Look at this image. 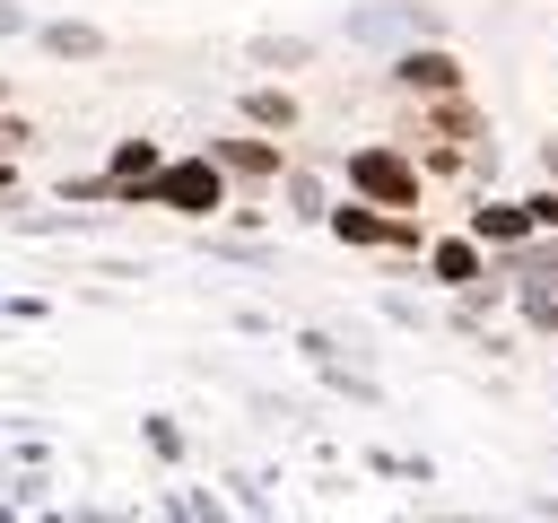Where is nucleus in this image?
Wrapping results in <instances>:
<instances>
[{"instance_id":"f257e3e1","label":"nucleus","mask_w":558,"mask_h":523,"mask_svg":"<svg viewBox=\"0 0 558 523\" xmlns=\"http://www.w3.org/2000/svg\"><path fill=\"white\" fill-rule=\"evenodd\" d=\"M323 227L340 235V244H357V253H427V227H418V209H384V200H331L323 209Z\"/></svg>"},{"instance_id":"f03ea898","label":"nucleus","mask_w":558,"mask_h":523,"mask_svg":"<svg viewBox=\"0 0 558 523\" xmlns=\"http://www.w3.org/2000/svg\"><path fill=\"white\" fill-rule=\"evenodd\" d=\"M140 200H148V209H174V218H218V209H227V174H218L209 148H201V157H166V166L140 183Z\"/></svg>"},{"instance_id":"7ed1b4c3","label":"nucleus","mask_w":558,"mask_h":523,"mask_svg":"<svg viewBox=\"0 0 558 523\" xmlns=\"http://www.w3.org/2000/svg\"><path fill=\"white\" fill-rule=\"evenodd\" d=\"M349 192L357 200H384V209H418V157L410 148H392V139H366V148H349Z\"/></svg>"},{"instance_id":"20e7f679","label":"nucleus","mask_w":558,"mask_h":523,"mask_svg":"<svg viewBox=\"0 0 558 523\" xmlns=\"http://www.w3.org/2000/svg\"><path fill=\"white\" fill-rule=\"evenodd\" d=\"M392 87L401 96H453V87H471V70H462L453 44H401L392 52Z\"/></svg>"},{"instance_id":"39448f33","label":"nucleus","mask_w":558,"mask_h":523,"mask_svg":"<svg viewBox=\"0 0 558 523\" xmlns=\"http://www.w3.org/2000/svg\"><path fill=\"white\" fill-rule=\"evenodd\" d=\"M209 157H218L227 183H279V174H288L279 131H227V139H209Z\"/></svg>"},{"instance_id":"423d86ee","label":"nucleus","mask_w":558,"mask_h":523,"mask_svg":"<svg viewBox=\"0 0 558 523\" xmlns=\"http://www.w3.org/2000/svg\"><path fill=\"white\" fill-rule=\"evenodd\" d=\"M418 131H427V139H453V148H488V113L471 105V87L418 96Z\"/></svg>"},{"instance_id":"0eeeda50","label":"nucleus","mask_w":558,"mask_h":523,"mask_svg":"<svg viewBox=\"0 0 558 523\" xmlns=\"http://www.w3.org/2000/svg\"><path fill=\"white\" fill-rule=\"evenodd\" d=\"M427 279H436V288H471V279H488L480 235H471V227H462V235H427Z\"/></svg>"},{"instance_id":"6e6552de","label":"nucleus","mask_w":558,"mask_h":523,"mask_svg":"<svg viewBox=\"0 0 558 523\" xmlns=\"http://www.w3.org/2000/svg\"><path fill=\"white\" fill-rule=\"evenodd\" d=\"M462 227L480 235V253H506V244H523V235H532L523 200H471V218H462Z\"/></svg>"},{"instance_id":"1a4fd4ad","label":"nucleus","mask_w":558,"mask_h":523,"mask_svg":"<svg viewBox=\"0 0 558 523\" xmlns=\"http://www.w3.org/2000/svg\"><path fill=\"white\" fill-rule=\"evenodd\" d=\"M244 122H253V131H279V139H288V131L305 122V105H296L288 87H244Z\"/></svg>"},{"instance_id":"9d476101","label":"nucleus","mask_w":558,"mask_h":523,"mask_svg":"<svg viewBox=\"0 0 558 523\" xmlns=\"http://www.w3.org/2000/svg\"><path fill=\"white\" fill-rule=\"evenodd\" d=\"M157 166H166V157H157V139H122V148H113V192H131V200H140V183H148Z\"/></svg>"},{"instance_id":"9b49d317","label":"nucleus","mask_w":558,"mask_h":523,"mask_svg":"<svg viewBox=\"0 0 558 523\" xmlns=\"http://www.w3.org/2000/svg\"><path fill=\"white\" fill-rule=\"evenodd\" d=\"M44 44H52L61 61H96V52H105V35H96V26H44Z\"/></svg>"},{"instance_id":"f8f14e48","label":"nucleus","mask_w":558,"mask_h":523,"mask_svg":"<svg viewBox=\"0 0 558 523\" xmlns=\"http://www.w3.org/2000/svg\"><path fill=\"white\" fill-rule=\"evenodd\" d=\"M279 183H288V218H323V209H331L314 174H279Z\"/></svg>"},{"instance_id":"ddd939ff","label":"nucleus","mask_w":558,"mask_h":523,"mask_svg":"<svg viewBox=\"0 0 558 523\" xmlns=\"http://www.w3.org/2000/svg\"><path fill=\"white\" fill-rule=\"evenodd\" d=\"M523 218H532V235H558V183L523 192Z\"/></svg>"},{"instance_id":"4468645a","label":"nucleus","mask_w":558,"mask_h":523,"mask_svg":"<svg viewBox=\"0 0 558 523\" xmlns=\"http://www.w3.org/2000/svg\"><path fill=\"white\" fill-rule=\"evenodd\" d=\"M541 174H549V183H558V131H549V139H541Z\"/></svg>"},{"instance_id":"2eb2a0df","label":"nucleus","mask_w":558,"mask_h":523,"mask_svg":"<svg viewBox=\"0 0 558 523\" xmlns=\"http://www.w3.org/2000/svg\"><path fill=\"white\" fill-rule=\"evenodd\" d=\"M0 105H9V78H0Z\"/></svg>"}]
</instances>
